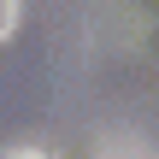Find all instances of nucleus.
<instances>
[{"label": "nucleus", "instance_id": "obj_1", "mask_svg": "<svg viewBox=\"0 0 159 159\" xmlns=\"http://www.w3.org/2000/svg\"><path fill=\"white\" fill-rule=\"evenodd\" d=\"M94 159H159V142L142 130H106L94 142Z\"/></svg>", "mask_w": 159, "mask_h": 159}, {"label": "nucleus", "instance_id": "obj_2", "mask_svg": "<svg viewBox=\"0 0 159 159\" xmlns=\"http://www.w3.org/2000/svg\"><path fill=\"white\" fill-rule=\"evenodd\" d=\"M18 18H24V0H0V41L18 30Z\"/></svg>", "mask_w": 159, "mask_h": 159}, {"label": "nucleus", "instance_id": "obj_3", "mask_svg": "<svg viewBox=\"0 0 159 159\" xmlns=\"http://www.w3.org/2000/svg\"><path fill=\"white\" fill-rule=\"evenodd\" d=\"M0 159H53V153H47V148H6Z\"/></svg>", "mask_w": 159, "mask_h": 159}]
</instances>
